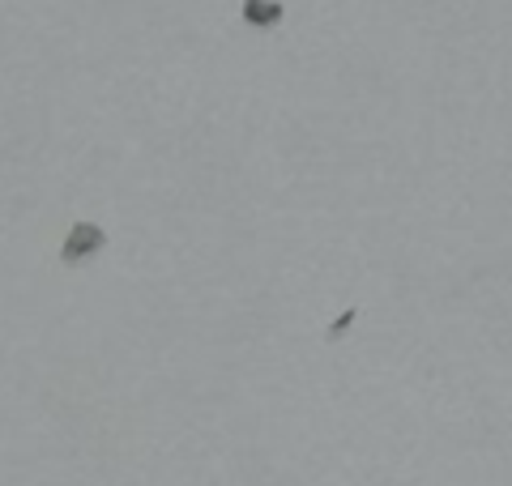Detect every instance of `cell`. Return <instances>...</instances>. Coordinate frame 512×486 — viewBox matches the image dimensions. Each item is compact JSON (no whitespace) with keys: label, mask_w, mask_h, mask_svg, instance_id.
<instances>
[{"label":"cell","mask_w":512,"mask_h":486,"mask_svg":"<svg viewBox=\"0 0 512 486\" xmlns=\"http://www.w3.org/2000/svg\"><path fill=\"white\" fill-rule=\"evenodd\" d=\"M239 18H244V26H248V30H274V26H282L286 9L278 5V0H244Z\"/></svg>","instance_id":"obj_2"},{"label":"cell","mask_w":512,"mask_h":486,"mask_svg":"<svg viewBox=\"0 0 512 486\" xmlns=\"http://www.w3.org/2000/svg\"><path fill=\"white\" fill-rule=\"evenodd\" d=\"M355 320H359V307H346V312H342V316H338V320H333L329 329H325V342H329V346H338L342 337H346L350 329H355Z\"/></svg>","instance_id":"obj_3"},{"label":"cell","mask_w":512,"mask_h":486,"mask_svg":"<svg viewBox=\"0 0 512 486\" xmlns=\"http://www.w3.org/2000/svg\"><path fill=\"white\" fill-rule=\"evenodd\" d=\"M103 248H107V231L99 222H73V231L64 235V243H60V261L64 265H86Z\"/></svg>","instance_id":"obj_1"}]
</instances>
